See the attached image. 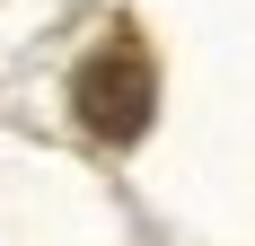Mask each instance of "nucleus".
<instances>
[{"label": "nucleus", "instance_id": "1", "mask_svg": "<svg viewBox=\"0 0 255 246\" xmlns=\"http://www.w3.org/2000/svg\"><path fill=\"white\" fill-rule=\"evenodd\" d=\"M71 106L79 123H88V141H141L158 115V71H150V53H141V35H106L88 62H79L71 79Z\"/></svg>", "mask_w": 255, "mask_h": 246}]
</instances>
